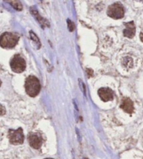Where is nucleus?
Returning a JSON list of instances; mask_svg holds the SVG:
<instances>
[{
    "mask_svg": "<svg viewBox=\"0 0 143 159\" xmlns=\"http://www.w3.org/2000/svg\"><path fill=\"white\" fill-rule=\"evenodd\" d=\"M24 87L26 93L30 97L37 96L41 90L40 82L34 76H29L26 79Z\"/></svg>",
    "mask_w": 143,
    "mask_h": 159,
    "instance_id": "nucleus-1",
    "label": "nucleus"
},
{
    "mask_svg": "<svg viewBox=\"0 0 143 159\" xmlns=\"http://www.w3.org/2000/svg\"><path fill=\"white\" fill-rule=\"evenodd\" d=\"M19 40V36L13 32H4L0 36V46L4 48L15 47Z\"/></svg>",
    "mask_w": 143,
    "mask_h": 159,
    "instance_id": "nucleus-2",
    "label": "nucleus"
},
{
    "mask_svg": "<svg viewBox=\"0 0 143 159\" xmlns=\"http://www.w3.org/2000/svg\"><path fill=\"white\" fill-rule=\"evenodd\" d=\"M10 66L11 70L15 73H21L25 70L26 62L25 60L20 55H15L12 57L10 62Z\"/></svg>",
    "mask_w": 143,
    "mask_h": 159,
    "instance_id": "nucleus-3",
    "label": "nucleus"
},
{
    "mask_svg": "<svg viewBox=\"0 0 143 159\" xmlns=\"http://www.w3.org/2000/svg\"><path fill=\"white\" fill-rule=\"evenodd\" d=\"M107 13L112 18L121 19L124 16V9L121 4L115 3L108 7Z\"/></svg>",
    "mask_w": 143,
    "mask_h": 159,
    "instance_id": "nucleus-4",
    "label": "nucleus"
},
{
    "mask_svg": "<svg viewBox=\"0 0 143 159\" xmlns=\"http://www.w3.org/2000/svg\"><path fill=\"white\" fill-rule=\"evenodd\" d=\"M8 136L11 144H21L23 143L24 137L23 130L21 128H19L18 130H9Z\"/></svg>",
    "mask_w": 143,
    "mask_h": 159,
    "instance_id": "nucleus-5",
    "label": "nucleus"
},
{
    "mask_svg": "<svg viewBox=\"0 0 143 159\" xmlns=\"http://www.w3.org/2000/svg\"><path fill=\"white\" fill-rule=\"evenodd\" d=\"M29 143L30 146L35 149H38L42 146L43 138L38 133H31L28 138Z\"/></svg>",
    "mask_w": 143,
    "mask_h": 159,
    "instance_id": "nucleus-6",
    "label": "nucleus"
},
{
    "mask_svg": "<svg viewBox=\"0 0 143 159\" xmlns=\"http://www.w3.org/2000/svg\"><path fill=\"white\" fill-rule=\"evenodd\" d=\"M98 93L101 99L104 102H108L113 99V91L109 88H101L98 90Z\"/></svg>",
    "mask_w": 143,
    "mask_h": 159,
    "instance_id": "nucleus-7",
    "label": "nucleus"
},
{
    "mask_svg": "<svg viewBox=\"0 0 143 159\" xmlns=\"http://www.w3.org/2000/svg\"><path fill=\"white\" fill-rule=\"evenodd\" d=\"M124 25L126 26V29L123 31L124 37L130 38V39L133 38L136 34V26H135L134 22L131 21L128 23H124Z\"/></svg>",
    "mask_w": 143,
    "mask_h": 159,
    "instance_id": "nucleus-8",
    "label": "nucleus"
},
{
    "mask_svg": "<svg viewBox=\"0 0 143 159\" xmlns=\"http://www.w3.org/2000/svg\"><path fill=\"white\" fill-rule=\"evenodd\" d=\"M120 107L122 108L124 111L128 114H132L134 111V106L133 102L130 98H124L121 103Z\"/></svg>",
    "mask_w": 143,
    "mask_h": 159,
    "instance_id": "nucleus-9",
    "label": "nucleus"
},
{
    "mask_svg": "<svg viewBox=\"0 0 143 159\" xmlns=\"http://www.w3.org/2000/svg\"><path fill=\"white\" fill-rule=\"evenodd\" d=\"M122 64L126 68H127V69H131V68H132L133 66V59L130 57H125L123 59Z\"/></svg>",
    "mask_w": 143,
    "mask_h": 159,
    "instance_id": "nucleus-10",
    "label": "nucleus"
},
{
    "mask_svg": "<svg viewBox=\"0 0 143 159\" xmlns=\"http://www.w3.org/2000/svg\"><path fill=\"white\" fill-rule=\"evenodd\" d=\"M11 5H12L14 9L18 11H21L22 9H23V6L20 2H19L18 1H10L9 2Z\"/></svg>",
    "mask_w": 143,
    "mask_h": 159,
    "instance_id": "nucleus-11",
    "label": "nucleus"
},
{
    "mask_svg": "<svg viewBox=\"0 0 143 159\" xmlns=\"http://www.w3.org/2000/svg\"><path fill=\"white\" fill-rule=\"evenodd\" d=\"M33 14H34V16H35V17L38 19V20L39 21V23L43 25H43H45V23H47V21L46 20H43V19L42 18L40 17L39 15H38V13H37V11L33 12Z\"/></svg>",
    "mask_w": 143,
    "mask_h": 159,
    "instance_id": "nucleus-12",
    "label": "nucleus"
},
{
    "mask_svg": "<svg viewBox=\"0 0 143 159\" xmlns=\"http://www.w3.org/2000/svg\"><path fill=\"white\" fill-rule=\"evenodd\" d=\"M30 35H31V38L32 40H34V42L37 43V44L39 45V46H41V43H40V42H39V39H38V37L36 36V34L34 33L33 32H30Z\"/></svg>",
    "mask_w": 143,
    "mask_h": 159,
    "instance_id": "nucleus-13",
    "label": "nucleus"
},
{
    "mask_svg": "<svg viewBox=\"0 0 143 159\" xmlns=\"http://www.w3.org/2000/svg\"><path fill=\"white\" fill-rule=\"evenodd\" d=\"M68 29H69V30L71 32H72L73 30H74V24L71 22L70 20H68Z\"/></svg>",
    "mask_w": 143,
    "mask_h": 159,
    "instance_id": "nucleus-14",
    "label": "nucleus"
},
{
    "mask_svg": "<svg viewBox=\"0 0 143 159\" xmlns=\"http://www.w3.org/2000/svg\"><path fill=\"white\" fill-rule=\"evenodd\" d=\"M5 114H6V109L0 104V116H3Z\"/></svg>",
    "mask_w": 143,
    "mask_h": 159,
    "instance_id": "nucleus-15",
    "label": "nucleus"
},
{
    "mask_svg": "<svg viewBox=\"0 0 143 159\" xmlns=\"http://www.w3.org/2000/svg\"><path fill=\"white\" fill-rule=\"evenodd\" d=\"M140 40H141V42H143V32H140Z\"/></svg>",
    "mask_w": 143,
    "mask_h": 159,
    "instance_id": "nucleus-16",
    "label": "nucleus"
},
{
    "mask_svg": "<svg viewBox=\"0 0 143 159\" xmlns=\"http://www.w3.org/2000/svg\"><path fill=\"white\" fill-rule=\"evenodd\" d=\"M1 85H2V81L0 80V86H1Z\"/></svg>",
    "mask_w": 143,
    "mask_h": 159,
    "instance_id": "nucleus-17",
    "label": "nucleus"
},
{
    "mask_svg": "<svg viewBox=\"0 0 143 159\" xmlns=\"http://www.w3.org/2000/svg\"><path fill=\"white\" fill-rule=\"evenodd\" d=\"M45 159H53V158H45Z\"/></svg>",
    "mask_w": 143,
    "mask_h": 159,
    "instance_id": "nucleus-18",
    "label": "nucleus"
}]
</instances>
